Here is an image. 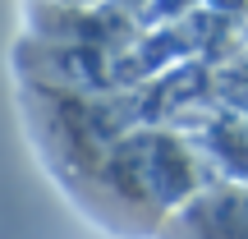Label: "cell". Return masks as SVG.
I'll return each mask as SVG.
<instances>
[{
    "label": "cell",
    "instance_id": "1",
    "mask_svg": "<svg viewBox=\"0 0 248 239\" xmlns=\"http://www.w3.org/2000/svg\"><path fill=\"white\" fill-rule=\"evenodd\" d=\"M152 239H248V184L212 179L161 221Z\"/></svg>",
    "mask_w": 248,
    "mask_h": 239
},
{
    "label": "cell",
    "instance_id": "2",
    "mask_svg": "<svg viewBox=\"0 0 248 239\" xmlns=\"http://www.w3.org/2000/svg\"><path fill=\"white\" fill-rule=\"evenodd\" d=\"M198 143H202V152L212 157V166L225 179L248 184V115L244 111H230V115L212 120L207 124V138H198Z\"/></svg>",
    "mask_w": 248,
    "mask_h": 239
},
{
    "label": "cell",
    "instance_id": "3",
    "mask_svg": "<svg viewBox=\"0 0 248 239\" xmlns=\"http://www.w3.org/2000/svg\"><path fill=\"white\" fill-rule=\"evenodd\" d=\"M42 5H64V9H97L106 0H42Z\"/></svg>",
    "mask_w": 248,
    "mask_h": 239
},
{
    "label": "cell",
    "instance_id": "4",
    "mask_svg": "<svg viewBox=\"0 0 248 239\" xmlns=\"http://www.w3.org/2000/svg\"><path fill=\"white\" fill-rule=\"evenodd\" d=\"M212 5H221V9H234V5H244V0H212Z\"/></svg>",
    "mask_w": 248,
    "mask_h": 239
}]
</instances>
